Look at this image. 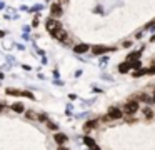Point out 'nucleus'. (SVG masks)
I'll use <instances>...</instances> for the list:
<instances>
[{"label":"nucleus","mask_w":155,"mask_h":150,"mask_svg":"<svg viewBox=\"0 0 155 150\" xmlns=\"http://www.w3.org/2000/svg\"><path fill=\"white\" fill-rule=\"evenodd\" d=\"M45 28H47V32L55 33L58 28H62V23L58 22V18H54V17H50V18H47V22H45Z\"/></svg>","instance_id":"nucleus-1"},{"label":"nucleus","mask_w":155,"mask_h":150,"mask_svg":"<svg viewBox=\"0 0 155 150\" xmlns=\"http://www.w3.org/2000/svg\"><path fill=\"white\" fill-rule=\"evenodd\" d=\"M112 50H115L114 47H105V45H94L92 47V52H94L95 55H102V53L112 52Z\"/></svg>","instance_id":"nucleus-2"},{"label":"nucleus","mask_w":155,"mask_h":150,"mask_svg":"<svg viewBox=\"0 0 155 150\" xmlns=\"http://www.w3.org/2000/svg\"><path fill=\"white\" fill-rule=\"evenodd\" d=\"M62 13H64V10H62V5H60V3H52V7H50V15L54 17V18H58V17H62Z\"/></svg>","instance_id":"nucleus-3"},{"label":"nucleus","mask_w":155,"mask_h":150,"mask_svg":"<svg viewBox=\"0 0 155 150\" xmlns=\"http://www.w3.org/2000/svg\"><path fill=\"white\" fill-rule=\"evenodd\" d=\"M52 35H54V37H55V38H57V40H58V42H65V43H67V42H68V40H67V37H68V33H67V32H65V30H64V28H58V30H57V32H55V33H52Z\"/></svg>","instance_id":"nucleus-4"},{"label":"nucleus","mask_w":155,"mask_h":150,"mask_svg":"<svg viewBox=\"0 0 155 150\" xmlns=\"http://www.w3.org/2000/svg\"><path fill=\"white\" fill-rule=\"evenodd\" d=\"M138 110V103L137 102H128L127 105L124 107V112L125 113H135Z\"/></svg>","instance_id":"nucleus-5"},{"label":"nucleus","mask_w":155,"mask_h":150,"mask_svg":"<svg viewBox=\"0 0 155 150\" xmlns=\"http://www.w3.org/2000/svg\"><path fill=\"white\" fill-rule=\"evenodd\" d=\"M108 117H112V118H122V117H124V113H122V110L112 107V108H108Z\"/></svg>","instance_id":"nucleus-6"},{"label":"nucleus","mask_w":155,"mask_h":150,"mask_svg":"<svg viewBox=\"0 0 155 150\" xmlns=\"http://www.w3.org/2000/svg\"><path fill=\"white\" fill-rule=\"evenodd\" d=\"M88 48H90V47H88L87 43H80V45L74 47V52H75V53H85Z\"/></svg>","instance_id":"nucleus-7"},{"label":"nucleus","mask_w":155,"mask_h":150,"mask_svg":"<svg viewBox=\"0 0 155 150\" xmlns=\"http://www.w3.org/2000/svg\"><path fill=\"white\" fill-rule=\"evenodd\" d=\"M54 138H55V142L60 143V145L62 143H67V135H64V133H55Z\"/></svg>","instance_id":"nucleus-8"},{"label":"nucleus","mask_w":155,"mask_h":150,"mask_svg":"<svg viewBox=\"0 0 155 150\" xmlns=\"http://www.w3.org/2000/svg\"><path fill=\"white\" fill-rule=\"evenodd\" d=\"M118 70H120L122 73H125V72H128L130 70V67H128V62H125V63H122L120 67H118Z\"/></svg>","instance_id":"nucleus-9"},{"label":"nucleus","mask_w":155,"mask_h":150,"mask_svg":"<svg viewBox=\"0 0 155 150\" xmlns=\"http://www.w3.org/2000/svg\"><path fill=\"white\" fill-rule=\"evenodd\" d=\"M138 57H140V52H132L130 55L127 57V60H128V62H130V60H137Z\"/></svg>","instance_id":"nucleus-10"},{"label":"nucleus","mask_w":155,"mask_h":150,"mask_svg":"<svg viewBox=\"0 0 155 150\" xmlns=\"http://www.w3.org/2000/svg\"><path fill=\"white\" fill-rule=\"evenodd\" d=\"M12 110H15V112H24V105H22V103H14V105H12Z\"/></svg>","instance_id":"nucleus-11"},{"label":"nucleus","mask_w":155,"mask_h":150,"mask_svg":"<svg viewBox=\"0 0 155 150\" xmlns=\"http://www.w3.org/2000/svg\"><path fill=\"white\" fill-rule=\"evenodd\" d=\"M84 143H85V145H88V147H94V145H95V142L90 138V137H85V138H84Z\"/></svg>","instance_id":"nucleus-12"},{"label":"nucleus","mask_w":155,"mask_h":150,"mask_svg":"<svg viewBox=\"0 0 155 150\" xmlns=\"http://www.w3.org/2000/svg\"><path fill=\"white\" fill-rule=\"evenodd\" d=\"M92 127H97V120H92V122H87V123H85V130L92 128Z\"/></svg>","instance_id":"nucleus-13"},{"label":"nucleus","mask_w":155,"mask_h":150,"mask_svg":"<svg viewBox=\"0 0 155 150\" xmlns=\"http://www.w3.org/2000/svg\"><path fill=\"white\" fill-rule=\"evenodd\" d=\"M143 113H145V117H147V118H152V115H153L150 108H145V110H143Z\"/></svg>","instance_id":"nucleus-14"},{"label":"nucleus","mask_w":155,"mask_h":150,"mask_svg":"<svg viewBox=\"0 0 155 150\" xmlns=\"http://www.w3.org/2000/svg\"><path fill=\"white\" fill-rule=\"evenodd\" d=\"M27 117L28 118H35V113L34 112H27Z\"/></svg>","instance_id":"nucleus-15"},{"label":"nucleus","mask_w":155,"mask_h":150,"mask_svg":"<svg viewBox=\"0 0 155 150\" xmlns=\"http://www.w3.org/2000/svg\"><path fill=\"white\" fill-rule=\"evenodd\" d=\"M90 148H92V150H100L98 147H95V145H94V147H90Z\"/></svg>","instance_id":"nucleus-16"},{"label":"nucleus","mask_w":155,"mask_h":150,"mask_svg":"<svg viewBox=\"0 0 155 150\" xmlns=\"http://www.w3.org/2000/svg\"><path fill=\"white\" fill-rule=\"evenodd\" d=\"M150 42H155V35H153V37H150Z\"/></svg>","instance_id":"nucleus-17"},{"label":"nucleus","mask_w":155,"mask_h":150,"mask_svg":"<svg viewBox=\"0 0 155 150\" xmlns=\"http://www.w3.org/2000/svg\"><path fill=\"white\" fill-rule=\"evenodd\" d=\"M0 110H4V103H0Z\"/></svg>","instance_id":"nucleus-18"},{"label":"nucleus","mask_w":155,"mask_h":150,"mask_svg":"<svg viewBox=\"0 0 155 150\" xmlns=\"http://www.w3.org/2000/svg\"><path fill=\"white\" fill-rule=\"evenodd\" d=\"M60 2H62V3H67V2H68V0H60Z\"/></svg>","instance_id":"nucleus-19"},{"label":"nucleus","mask_w":155,"mask_h":150,"mask_svg":"<svg viewBox=\"0 0 155 150\" xmlns=\"http://www.w3.org/2000/svg\"><path fill=\"white\" fill-rule=\"evenodd\" d=\"M153 100H155V93H153Z\"/></svg>","instance_id":"nucleus-20"}]
</instances>
